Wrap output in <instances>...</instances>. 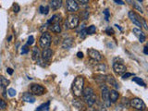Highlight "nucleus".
I'll list each match as a JSON object with an SVG mask.
<instances>
[{
  "label": "nucleus",
  "instance_id": "f257e3e1",
  "mask_svg": "<svg viewBox=\"0 0 148 111\" xmlns=\"http://www.w3.org/2000/svg\"><path fill=\"white\" fill-rule=\"evenodd\" d=\"M72 93L76 97L82 96L83 89H84V78L82 76H77L72 82Z\"/></svg>",
  "mask_w": 148,
  "mask_h": 111
},
{
  "label": "nucleus",
  "instance_id": "f03ea898",
  "mask_svg": "<svg viewBox=\"0 0 148 111\" xmlns=\"http://www.w3.org/2000/svg\"><path fill=\"white\" fill-rule=\"evenodd\" d=\"M82 95L83 96L84 102L89 106H94L97 100L95 91H94V89H93L92 87H86L85 89H83V92H82Z\"/></svg>",
  "mask_w": 148,
  "mask_h": 111
},
{
  "label": "nucleus",
  "instance_id": "7ed1b4c3",
  "mask_svg": "<svg viewBox=\"0 0 148 111\" xmlns=\"http://www.w3.org/2000/svg\"><path fill=\"white\" fill-rule=\"evenodd\" d=\"M80 23V18L79 16L71 14L68 17L66 20H65V29H74L79 26Z\"/></svg>",
  "mask_w": 148,
  "mask_h": 111
},
{
  "label": "nucleus",
  "instance_id": "20e7f679",
  "mask_svg": "<svg viewBox=\"0 0 148 111\" xmlns=\"http://www.w3.org/2000/svg\"><path fill=\"white\" fill-rule=\"evenodd\" d=\"M52 42V36L48 32H43L39 39V45L42 48H47L50 46Z\"/></svg>",
  "mask_w": 148,
  "mask_h": 111
},
{
  "label": "nucleus",
  "instance_id": "39448f33",
  "mask_svg": "<svg viewBox=\"0 0 148 111\" xmlns=\"http://www.w3.org/2000/svg\"><path fill=\"white\" fill-rule=\"evenodd\" d=\"M101 96H102V101L104 106L106 107H110L111 106V102L109 99V89L107 86H103L101 89Z\"/></svg>",
  "mask_w": 148,
  "mask_h": 111
},
{
  "label": "nucleus",
  "instance_id": "423d86ee",
  "mask_svg": "<svg viewBox=\"0 0 148 111\" xmlns=\"http://www.w3.org/2000/svg\"><path fill=\"white\" fill-rule=\"evenodd\" d=\"M130 106L133 108L137 109V110H144L146 108V106L144 102L140 98H133L130 100Z\"/></svg>",
  "mask_w": 148,
  "mask_h": 111
},
{
  "label": "nucleus",
  "instance_id": "0eeeda50",
  "mask_svg": "<svg viewBox=\"0 0 148 111\" xmlns=\"http://www.w3.org/2000/svg\"><path fill=\"white\" fill-rule=\"evenodd\" d=\"M113 71H115V73H117V75H122L123 73H125L127 68H126L125 65L123 64V61L119 62V61H114L113 63Z\"/></svg>",
  "mask_w": 148,
  "mask_h": 111
},
{
  "label": "nucleus",
  "instance_id": "6e6552de",
  "mask_svg": "<svg viewBox=\"0 0 148 111\" xmlns=\"http://www.w3.org/2000/svg\"><path fill=\"white\" fill-rule=\"evenodd\" d=\"M66 8L70 13H74L79 10V5L76 0H66Z\"/></svg>",
  "mask_w": 148,
  "mask_h": 111
},
{
  "label": "nucleus",
  "instance_id": "1a4fd4ad",
  "mask_svg": "<svg viewBox=\"0 0 148 111\" xmlns=\"http://www.w3.org/2000/svg\"><path fill=\"white\" fill-rule=\"evenodd\" d=\"M31 92L34 95L39 96V95H43V93H45V92H46V89H45L43 86L40 85V84L33 83V84L31 85Z\"/></svg>",
  "mask_w": 148,
  "mask_h": 111
},
{
  "label": "nucleus",
  "instance_id": "9d476101",
  "mask_svg": "<svg viewBox=\"0 0 148 111\" xmlns=\"http://www.w3.org/2000/svg\"><path fill=\"white\" fill-rule=\"evenodd\" d=\"M90 65H91V67L96 71H107V66H106L104 63H100L99 61L91 59V61H90Z\"/></svg>",
  "mask_w": 148,
  "mask_h": 111
},
{
  "label": "nucleus",
  "instance_id": "9b49d317",
  "mask_svg": "<svg viewBox=\"0 0 148 111\" xmlns=\"http://www.w3.org/2000/svg\"><path fill=\"white\" fill-rule=\"evenodd\" d=\"M52 57H53V51H52V49H50L49 47L45 48L41 54L42 59H43L46 63L50 62V60L52 59Z\"/></svg>",
  "mask_w": 148,
  "mask_h": 111
},
{
  "label": "nucleus",
  "instance_id": "f8f14e48",
  "mask_svg": "<svg viewBox=\"0 0 148 111\" xmlns=\"http://www.w3.org/2000/svg\"><path fill=\"white\" fill-rule=\"evenodd\" d=\"M87 53H88V55L90 57L91 59H94V60H96V61H101L103 59V57L99 53V51L95 50V49L90 48V49H88Z\"/></svg>",
  "mask_w": 148,
  "mask_h": 111
},
{
  "label": "nucleus",
  "instance_id": "ddd939ff",
  "mask_svg": "<svg viewBox=\"0 0 148 111\" xmlns=\"http://www.w3.org/2000/svg\"><path fill=\"white\" fill-rule=\"evenodd\" d=\"M129 18H130V20H131V21H132L134 25L138 26L139 28L143 27V26H142V22H141V18L135 12L130 11V12H129Z\"/></svg>",
  "mask_w": 148,
  "mask_h": 111
},
{
  "label": "nucleus",
  "instance_id": "4468645a",
  "mask_svg": "<svg viewBox=\"0 0 148 111\" xmlns=\"http://www.w3.org/2000/svg\"><path fill=\"white\" fill-rule=\"evenodd\" d=\"M133 33L135 34L136 37L139 39V41H140V43H143L144 41H145L146 37H145V34L142 32V31L140 30V29H137V28H133L132 30Z\"/></svg>",
  "mask_w": 148,
  "mask_h": 111
},
{
  "label": "nucleus",
  "instance_id": "2eb2a0df",
  "mask_svg": "<svg viewBox=\"0 0 148 111\" xmlns=\"http://www.w3.org/2000/svg\"><path fill=\"white\" fill-rule=\"evenodd\" d=\"M74 44V39L72 37H68L63 41L62 43V48L64 49H70L73 46Z\"/></svg>",
  "mask_w": 148,
  "mask_h": 111
},
{
  "label": "nucleus",
  "instance_id": "dca6fc26",
  "mask_svg": "<svg viewBox=\"0 0 148 111\" xmlns=\"http://www.w3.org/2000/svg\"><path fill=\"white\" fill-rule=\"evenodd\" d=\"M22 100L27 103H34L35 102V97L32 93L26 92L22 94Z\"/></svg>",
  "mask_w": 148,
  "mask_h": 111
},
{
  "label": "nucleus",
  "instance_id": "f3484780",
  "mask_svg": "<svg viewBox=\"0 0 148 111\" xmlns=\"http://www.w3.org/2000/svg\"><path fill=\"white\" fill-rule=\"evenodd\" d=\"M119 97H120V93H117V90H111L109 91V99L111 104H114L119 100Z\"/></svg>",
  "mask_w": 148,
  "mask_h": 111
},
{
  "label": "nucleus",
  "instance_id": "a211bd4d",
  "mask_svg": "<svg viewBox=\"0 0 148 111\" xmlns=\"http://www.w3.org/2000/svg\"><path fill=\"white\" fill-rule=\"evenodd\" d=\"M48 28L52 33H61V26H60V23L59 22L52 23V24H50V26H49Z\"/></svg>",
  "mask_w": 148,
  "mask_h": 111
},
{
  "label": "nucleus",
  "instance_id": "6ab92c4d",
  "mask_svg": "<svg viewBox=\"0 0 148 111\" xmlns=\"http://www.w3.org/2000/svg\"><path fill=\"white\" fill-rule=\"evenodd\" d=\"M62 7V0H51L50 1V8L54 10L59 9Z\"/></svg>",
  "mask_w": 148,
  "mask_h": 111
},
{
  "label": "nucleus",
  "instance_id": "aec40b11",
  "mask_svg": "<svg viewBox=\"0 0 148 111\" xmlns=\"http://www.w3.org/2000/svg\"><path fill=\"white\" fill-rule=\"evenodd\" d=\"M60 21H61V16L59 15V14H55V15H53L51 18L47 20V22L46 23H47L48 25H50V24H52V23L60 22Z\"/></svg>",
  "mask_w": 148,
  "mask_h": 111
},
{
  "label": "nucleus",
  "instance_id": "412c9836",
  "mask_svg": "<svg viewBox=\"0 0 148 111\" xmlns=\"http://www.w3.org/2000/svg\"><path fill=\"white\" fill-rule=\"evenodd\" d=\"M107 82H108L109 84H111L112 86H114L116 89H119L120 88V85L117 84V81L115 80V78L113 77V76H111V75H108V76H107Z\"/></svg>",
  "mask_w": 148,
  "mask_h": 111
},
{
  "label": "nucleus",
  "instance_id": "4be33fe9",
  "mask_svg": "<svg viewBox=\"0 0 148 111\" xmlns=\"http://www.w3.org/2000/svg\"><path fill=\"white\" fill-rule=\"evenodd\" d=\"M40 51L37 47H33V53H32V58H33V60L34 61H37L40 58Z\"/></svg>",
  "mask_w": 148,
  "mask_h": 111
},
{
  "label": "nucleus",
  "instance_id": "5701e85b",
  "mask_svg": "<svg viewBox=\"0 0 148 111\" xmlns=\"http://www.w3.org/2000/svg\"><path fill=\"white\" fill-rule=\"evenodd\" d=\"M95 81L98 82L99 84H102V83L106 82V81H107V76L98 74V75H96L95 77Z\"/></svg>",
  "mask_w": 148,
  "mask_h": 111
},
{
  "label": "nucleus",
  "instance_id": "b1692460",
  "mask_svg": "<svg viewBox=\"0 0 148 111\" xmlns=\"http://www.w3.org/2000/svg\"><path fill=\"white\" fill-rule=\"evenodd\" d=\"M9 83H10L9 80H8L7 78H5L4 76H0V87L5 88V87H7Z\"/></svg>",
  "mask_w": 148,
  "mask_h": 111
},
{
  "label": "nucleus",
  "instance_id": "393cba45",
  "mask_svg": "<svg viewBox=\"0 0 148 111\" xmlns=\"http://www.w3.org/2000/svg\"><path fill=\"white\" fill-rule=\"evenodd\" d=\"M49 106H50V101H47L46 103L43 104L41 105L40 106H38L37 108H36V111H47L49 110Z\"/></svg>",
  "mask_w": 148,
  "mask_h": 111
},
{
  "label": "nucleus",
  "instance_id": "a878e982",
  "mask_svg": "<svg viewBox=\"0 0 148 111\" xmlns=\"http://www.w3.org/2000/svg\"><path fill=\"white\" fill-rule=\"evenodd\" d=\"M132 81H134V82H136V83H138L139 85H141V86H143V87H145V82L142 80L141 78H138V77H134V78H132Z\"/></svg>",
  "mask_w": 148,
  "mask_h": 111
},
{
  "label": "nucleus",
  "instance_id": "bb28decb",
  "mask_svg": "<svg viewBox=\"0 0 148 111\" xmlns=\"http://www.w3.org/2000/svg\"><path fill=\"white\" fill-rule=\"evenodd\" d=\"M87 31V34H94V33H95V32H96V27H95V25H91L89 26V28L88 29H86Z\"/></svg>",
  "mask_w": 148,
  "mask_h": 111
},
{
  "label": "nucleus",
  "instance_id": "cd10ccee",
  "mask_svg": "<svg viewBox=\"0 0 148 111\" xmlns=\"http://www.w3.org/2000/svg\"><path fill=\"white\" fill-rule=\"evenodd\" d=\"M78 34H79V37L82 38V39H84L85 37H86L87 35V31L85 28H83V29H82L81 31H79L78 32Z\"/></svg>",
  "mask_w": 148,
  "mask_h": 111
},
{
  "label": "nucleus",
  "instance_id": "c85d7f7f",
  "mask_svg": "<svg viewBox=\"0 0 148 111\" xmlns=\"http://www.w3.org/2000/svg\"><path fill=\"white\" fill-rule=\"evenodd\" d=\"M131 4H132L133 7H134V8H135L137 11H139V12H141V13H143V8H142L139 4H137V3H135V2H132Z\"/></svg>",
  "mask_w": 148,
  "mask_h": 111
},
{
  "label": "nucleus",
  "instance_id": "c756f323",
  "mask_svg": "<svg viewBox=\"0 0 148 111\" xmlns=\"http://www.w3.org/2000/svg\"><path fill=\"white\" fill-rule=\"evenodd\" d=\"M8 95L10 96V97H14V96L16 95V93H17V92H16L15 89L9 88V89L8 90Z\"/></svg>",
  "mask_w": 148,
  "mask_h": 111
},
{
  "label": "nucleus",
  "instance_id": "7c9ffc66",
  "mask_svg": "<svg viewBox=\"0 0 148 111\" xmlns=\"http://www.w3.org/2000/svg\"><path fill=\"white\" fill-rule=\"evenodd\" d=\"M104 15H105V20H107V21H108V20H109V16H110L108 8H106V9L104 10Z\"/></svg>",
  "mask_w": 148,
  "mask_h": 111
},
{
  "label": "nucleus",
  "instance_id": "2f4dec72",
  "mask_svg": "<svg viewBox=\"0 0 148 111\" xmlns=\"http://www.w3.org/2000/svg\"><path fill=\"white\" fill-rule=\"evenodd\" d=\"M106 33L108 34V35H113V34L115 33V32H114V30H113L111 27H107V29H106Z\"/></svg>",
  "mask_w": 148,
  "mask_h": 111
},
{
  "label": "nucleus",
  "instance_id": "473e14b6",
  "mask_svg": "<svg viewBox=\"0 0 148 111\" xmlns=\"http://www.w3.org/2000/svg\"><path fill=\"white\" fill-rule=\"evenodd\" d=\"M7 108V103L5 100L0 98V109H6Z\"/></svg>",
  "mask_w": 148,
  "mask_h": 111
},
{
  "label": "nucleus",
  "instance_id": "72a5a7b5",
  "mask_svg": "<svg viewBox=\"0 0 148 111\" xmlns=\"http://www.w3.org/2000/svg\"><path fill=\"white\" fill-rule=\"evenodd\" d=\"M20 10H21V8H20V6H19L18 4H17V3H15V4L13 5V11H14L15 13H18L19 11H20Z\"/></svg>",
  "mask_w": 148,
  "mask_h": 111
},
{
  "label": "nucleus",
  "instance_id": "f704fd0d",
  "mask_svg": "<svg viewBox=\"0 0 148 111\" xmlns=\"http://www.w3.org/2000/svg\"><path fill=\"white\" fill-rule=\"evenodd\" d=\"M122 79H128V78H130V77H132V76H134V74L133 73H130V72H125V73H123L122 74Z\"/></svg>",
  "mask_w": 148,
  "mask_h": 111
},
{
  "label": "nucleus",
  "instance_id": "c9c22d12",
  "mask_svg": "<svg viewBox=\"0 0 148 111\" xmlns=\"http://www.w3.org/2000/svg\"><path fill=\"white\" fill-rule=\"evenodd\" d=\"M29 50H30V49H29L28 48V45H26V46H22V49H21V54H27L29 52Z\"/></svg>",
  "mask_w": 148,
  "mask_h": 111
},
{
  "label": "nucleus",
  "instance_id": "e433bc0d",
  "mask_svg": "<svg viewBox=\"0 0 148 111\" xmlns=\"http://www.w3.org/2000/svg\"><path fill=\"white\" fill-rule=\"evenodd\" d=\"M33 43H34V37H33V35H31L30 37L28 38V42H27V45H28V46H32Z\"/></svg>",
  "mask_w": 148,
  "mask_h": 111
},
{
  "label": "nucleus",
  "instance_id": "4c0bfd02",
  "mask_svg": "<svg viewBox=\"0 0 148 111\" xmlns=\"http://www.w3.org/2000/svg\"><path fill=\"white\" fill-rule=\"evenodd\" d=\"M88 17H89V11H83V12H82V20H87Z\"/></svg>",
  "mask_w": 148,
  "mask_h": 111
},
{
  "label": "nucleus",
  "instance_id": "58836bf2",
  "mask_svg": "<svg viewBox=\"0 0 148 111\" xmlns=\"http://www.w3.org/2000/svg\"><path fill=\"white\" fill-rule=\"evenodd\" d=\"M141 22H143L142 23V26H143V28H144L145 30H148V27H147V24H146L145 20H144L143 18H141Z\"/></svg>",
  "mask_w": 148,
  "mask_h": 111
},
{
  "label": "nucleus",
  "instance_id": "ea45409f",
  "mask_svg": "<svg viewBox=\"0 0 148 111\" xmlns=\"http://www.w3.org/2000/svg\"><path fill=\"white\" fill-rule=\"evenodd\" d=\"M76 2H78L79 4H82V5H86L89 3V0H76Z\"/></svg>",
  "mask_w": 148,
  "mask_h": 111
},
{
  "label": "nucleus",
  "instance_id": "a19ab883",
  "mask_svg": "<svg viewBox=\"0 0 148 111\" xmlns=\"http://www.w3.org/2000/svg\"><path fill=\"white\" fill-rule=\"evenodd\" d=\"M114 2L119 4V5H124V2H123L122 0H114Z\"/></svg>",
  "mask_w": 148,
  "mask_h": 111
},
{
  "label": "nucleus",
  "instance_id": "79ce46f5",
  "mask_svg": "<svg viewBox=\"0 0 148 111\" xmlns=\"http://www.w3.org/2000/svg\"><path fill=\"white\" fill-rule=\"evenodd\" d=\"M7 72H8L9 75H12L13 74V70L11 68H7Z\"/></svg>",
  "mask_w": 148,
  "mask_h": 111
},
{
  "label": "nucleus",
  "instance_id": "37998d69",
  "mask_svg": "<svg viewBox=\"0 0 148 111\" xmlns=\"http://www.w3.org/2000/svg\"><path fill=\"white\" fill-rule=\"evenodd\" d=\"M77 57L79 58H83V53H82V52H78V53H77Z\"/></svg>",
  "mask_w": 148,
  "mask_h": 111
},
{
  "label": "nucleus",
  "instance_id": "c03bdc74",
  "mask_svg": "<svg viewBox=\"0 0 148 111\" xmlns=\"http://www.w3.org/2000/svg\"><path fill=\"white\" fill-rule=\"evenodd\" d=\"M143 53L145 54V55H148V47L147 46H144V48H143Z\"/></svg>",
  "mask_w": 148,
  "mask_h": 111
},
{
  "label": "nucleus",
  "instance_id": "a18cd8bd",
  "mask_svg": "<svg viewBox=\"0 0 148 111\" xmlns=\"http://www.w3.org/2000/svg\"><path fill=\"white\" fill-rule=\"evenodd\" d=\"M45 10H46V11H45V13H43V14H45V15H47V14H48V12H49V8H48V7H46Z\"/></svg>",
  "mask_w": 148,
  "mask_h": 111
},
{
  "label": "nucleus",
  "instance_id": "49530a36",
  "mask_svg": "<svg viewBox=\"0 0 148 111\" xmlns=\"http://www.w3.org/2000/svg\"><path fill=\"white\" fill-rule=\"evenodd\" d=\"M40 13H42V14H43V13H45V8H43V6H41V7H40Z\"/></svg>",
  "mask_w": 148,
  "mask_h": 111
},
{
  "label": "nucleus",
  "instance_id": "de8ad7c7",
  "mask_svg": "<svg viewBox=\"0 0 148 111\" xmlns=\"http://www.w3.org/2000/svg\"><path fill=\"white\" fill-rule=\"evenodd\" d=\"M115 26H117V29H119V30H120V31H121V32H122V28L120 27V25H117V24H116Z\"/></svg>",
  "mask_w": 148,
  "mask_h": 111
},
{
  "label": "nucleus",
  "instance_id": "09e8293b",
  "mask_svg": "<svg viewBox=\"0 0 148 111\" xmlns=\"http://www.w3.org/2000/svg\"><path fill=\"white\" fill-rule=\"evenodd\" d=\"M126 2H128L129 4H131V3H132V0H126Z\"/></svg>",
  "mask_w": 148,
  "mask_h": 111
},
{
  "label": "nucleus",
  "instance_id": "8fccbe9b",
  "mask_svg": "<svg viewBox=\"0 0 148 111\" xmlns=\"http://www.w3.org/2000/svg\"><path fill=\"white\" fill-rule=\"evenodd\" d=\"M11 38H12V37H11V36H9V37H8V41H10V40H11Z\"/></svg>",
  "mask_w": 148,
  "mask_h": 111
},
{
  "label": "nucleus",
  "instance_id": "3c124183",
  "mask_svg": "<svg viewBox=\"0 0 148 111\" xmlns=\"http://www.w3.org/2000/svg\"><path fill=\"white\" fill-rule=\"evenodd\" d=\"M138 1H139V2H140V3H142V2H143V0H138Z\"/></svg>",
  "mask_w": 148,
  "mask_h": 111
}]
</instances>
